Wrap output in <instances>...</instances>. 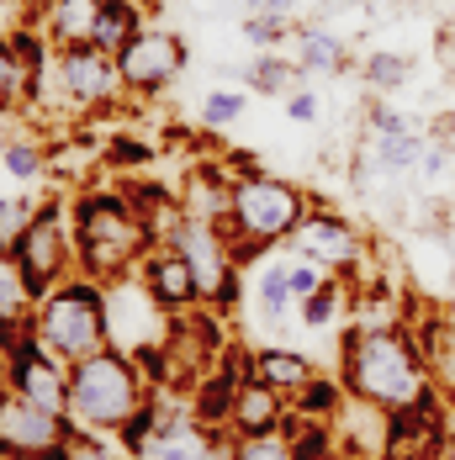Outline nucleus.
I'll use <instances>...</instances> for the list:
<instances>
[{"mask_svg":"<svg viewBox=\"0 0 455 460\" xmlns=\"http://www.w3.org/2000/svg\"><path fill=\"white\" fill-rule=\"evenodd\" d=\"M365 128H370V138H387V133H408L413 122L397 111V106H387V101H370V106H365Z\"/></svg>","mask_w":455,"mask_h":460,"instance_id":"33","label":"nucleus"},{"mask_svg":"<svg viewBox=\"0 0 455 460\" xmlns=\"http://www.w3.org/2000/svg\"><path fill=\"white\" fill-rule=\"evenodd\" d=\"M16 265H22L27 286H32V296H43L58 280L75 276V217H69V201H58V196L38 201V223L16 243Z\"/></svg>","mask_w":455,"mask_h":460,"instance_id":"9","label":"nucleus"},{"mask_svg":"<svg viewBox=\"0 0 455 460\" xmlns=\"http://www.w3.org/2000/svg\"><path fill=\"white\" fill-rule=\"evenodd\" d=\"M424 133L418 128H408V133H387V138H370V154L381 159V170L387 175H408V170H418L424 164Z\"/></svg>","mask_w":455,"mask_h":460,"instance_id":"22","label":"nucleus"},{"mask_svg":"<svg viewBox=\"0 0 455 460\" xmlns=\"http://www.w3.org/2000/svg\"><path fill=\"white\" fill-rule=\"evenodd\" d=\"M440 460H455V429L445 434V450H440Z\"/></svg>","mask_w":455,"mask_h":460,"instance_id":"37","label":"nucleus"},{"mask_svg":"<svg viewBox=\"0 0 455 460\" xmlns=\"http://www.w3.org/2000/svg\"><path fill=\"white\" fill-rule=\"evenodd\" d=\"M302 80H308V75L297 69V58H281V53H260V58L244 69V85H254L260 95H281V101L291 91H302Z\"/></svg>","mask_w":455,"mask_h":460,"instance_id":"21","label":"nucleus"},{"mask_svg":"<svg viewBox=\"0 0 455 460\" xmlns=\"http://www.w3.org/2000/svg\"><path fill=\"white\" fill-rule=\"evenodd\" d=\"M244 117V95L238 91H212L201 101V128H233Z\"/></svg>","mask_w":455,"mask_h":460,"instance_id":"32","label":"nucleus"},{"mask_svg":"<svg viewBox=\"0 0 455 460\" xmlns=\"http://www.w3.org/2000/svg\"><path fill=\"white\" fill-rule=\"evenodd\" d=\"M313 212V196L286 175H238L233 181V196H228V238H233V254L238 265H249L260 249H275V243H291V233L308 223Z\"/></svg>","mask_w":455,"mask_h":460,"instance_id":"4","label":"nucleus"},{"mask_svg":"<svg viewBox=\"0 0 455 460\" xmlns=\"http://www.w3.org/2000/svg\"><path fill=\"white\" fill-rule=\"evenodd\" d=\"M32 307H38V296H32L27 276H22L16 254L0 249V328H22V323H32Z\"/></svg>","mask_w":455,"mask_h":460,"instance_id":"20","label":"nucleus"},{"mask_svg":"<svg viewBox=\"0 0 455 460\" xmlns=\"http://www.w3.org/2000/svg\"><path fill=\"white\" fill-rule=\"evenodd\" d=\"M69 217H75V270L101 286L133 276L154 249V228L128 190H85L69 201Z\"/></svg>","mask_w":455,"mask_h":460,"instance_id":"2","label":"nucleus"},{"mask_svg":"<svg viewBox=\"0 0 455 460\" xmlns=\"http://www.w3.org/2000/svg\"><path fill=\"white\" fill-rule=\"evenodd\" d=\"M286 276H291V291H297V296H313L323 280H328L318 265H313V260H297V254L286 260ZM297 307H302V302H297Z\"/></svg>","mask_w":455,"mask_h":460,"instance_id":"34","label":"nucleus"},{"mask_svg":"<svg viewBox=\"0 0 455 460\" xmlns=\"http://www.w3.org/2000/svg\"><path fill=\"white\" fill-rule=\"evenodd\" d=\"M350 307V291H344V280L328 276L313 291V296H302V307H297V318L308 323V328H328V323H339V313Z\"/></svg>","mask_w":455,"mask_h":460,"instance_id":"28","label":"nucleus"},{"mask_svg":"<svg viewBox=\"0 0 455 460\" xmlns=\"http://www.w3.org/2000/svg\"><path fill=\"white\" fill-rule=\"evenodd\" d=\"M408 75H413V58H408V53H392V48H376V53H365V64H361V80H365L376 95H387V91H397V85H408Z\"/></svg>","mask_w":455,"mask_h":460,"instance_id":"27","label":"nucleus"},{"mask_svg":"<svg viewBox=\"0 0 455 460\" xmlns=\"http://www.w3.org/2000/svg\"><path fill=\"white\" fill-rule=\"evenodd\" d=\"M154 148H143V143H112V164H143Z\"/></svg>","mask_w":455,"mask_h":460,"instance_id":"36","label":"nucleus"},{"mask_svg":"<svg viewBox=\"0 0 455 460\" xmlns=\"http://www.w3.org/2000/svg\"><path fill=\"white\" fill-rule=\"evenodd\" d=\"M339 381L350 397L376 402L387 413H403V408L440 397L413 328H350L339 339Z\"/></svg>","mask_w":455,"mask_h":460,"instance_id":"1","label":"nucleus"},{"mask_svg":"<svg viewBox=\"0 0 455 460\" xmlns=\"http://www.w3.org/2000/svg\"><path fill=\"white\" fill-rule=\"evenodd\" d=\"M238 5H244V11H260V5H265V0H238Z\"/></svg>","mask_w":455,"mask_h":460,"instance_id":"38","label":"nucleus"},{"mask_svg":"<svg viewBox=\"0 0 455 460\" xmlns=\"http://www.w3.org/2000/svg\"><path fill=\"white\" fill-rule=\"evenodd\" d=\"M38 223V201L32 196H0V249L16 254V243Z\"/></svg>","mask_w":455,"mask_h":460,"instance_id":"30","label":"nucleus"},{"mask_svg":"<svg viewBox=\"0 0 455 460\" xmlns=\"http://www.w3.org/2000/svg\"><path fill=\"white\" fill-rule=\"evenodd\" d=\"M0 381L16 386L22 397L53 408V413L69 408V366H64L58 355H48L43 339L32 333V323L0 333Z\"/></svg>","mask_w":455,"mask_h":460,"instance_id":"8","label":"nucleus"},{"mask_svg":"<svg viewBox=\"0 0 455 460\" xmlns=\"http://www.w3.org/2000/svg\"><path fill=\"white\" fill-rule=\"evenodd\" d=\"M32 333L43 339L48 355H58L64 366L85 360L95 349L112 344V313H106V286L91 276H75L58 280L53 291L38 296L32 307Z\"/></svg>","mask_w":455,"mask_h":460,"instance_id":"5","label":"nucleus"},{"mask_svg":"<svg viewBox=\"0 0 455 460\" xmlns=\"http://www.w3.org/2000/svg\"><path fill=\"white\" fill-rule=\"evenodd\" d=\"M291 58H297V69L313 80V75H344L350 69V53H344V38H334L328 27H308L302 22V32H297V43H291Z\"/></svg>","mask_w":455,"mask_h":460,"instance_id":"19","label":"nucleus"},{"mask_svg":"<svg viewBox=\"0 0 455 460\" xmlns=\"http://www.w3.org/2000/svg\"><path fill=\"white\" fill-rule=\"evenodd\" d=\"M165 243H175L196 276V291L212 313H233L238 296H244V280H238V254H233V238L223 223H201V217H185L170 228Z\"/></svg>","mask_w":455,"mask_h":460,"instance_id":"7","label":"nucleus"},{"mask_svg":"<svg viewBox=\"0 0 455 460\" xmlns=\"http://www.w3.org/2000/svg\"><path fill=\"white\" fill-rule=\"evenodd\" d=\"M143 27H148L143 0H101V16H95L91 48H101V53H112V58H117V53L133 43Z\"/></svg>","mask_w":455,"mask_h":460,"instance_id":"18","label":"nucleus"},{"mask_svg":"<svg viewBox=\"0 0 455 460\" xmlns=\"http://www.w3.org/2000/svg\"><path fill=\"white\" fill-rule=\"evenodd\" d=\"M117 69H122V85L128 95H165L185 69V43L170 27H143L133 43L117 53Z\"/></svg>","mask_w":455,"mask_h":460,"instance_id":"12","label":"nucleus"},{"mask_svg":"<svg viewBox=\"0 0 455 460\" xmlns=\"http://www.w3.org/2000/svg\"><path fill=\"white\" fill-rule=\"evenodd\" d=\"M58 460H128V450H122V445H112V434L69 429V439L58 445Z\"/></svg>","mask_w":455,"mask_h":460,"instance_id":"31","label":"nucleus"},{"mask_svg":"<svg viewBox=\"0 0 455 460\" xmlns=\"http://www.w3.org/2000/svg\"><path fill=\"white\" fill-rule=\"evenodd\" d=\"M291 423V397H281L265 381H238V397H233V423L228 434H271V429H286Z\"/></svg>","mask_w":455,"mask_h":460,"instance_id":"15","label":"nucleus"},{"mask_svg":"<svg viewBox=\"0 0 455 460\" xmlns=\"http://www.w3.org/2000/svg\"><path fill=\"white\" fill-rule=\"evenodd\" d=\"M122 69L112 53L101 48H53L43 75V91L38 101H58V111H101V106H117L122 101Z\"/></svg>","mask_w":455,"mask_h":460,"instance_id":"6","label":"nucleus"},{"mask_svg":"<svg viewBox=\"0 0 455 460\" xmlns=\"http://www.w3.org/2000/svg\"><path fill=\"white\" fill-rule=\"evenodd\" d=\"M286 117H291V122H318V95L308 91V85L291 91L286 95Z\"/></svg>","mask_w":455,"mask_h":460,"instance_id":"35","label":"nucleus"},{"mask_svg":"<svg viewBox=\"0 0 455 460\" xmlns=\"http://www.w3.org/2000/svg\"><path fill=\"white\" fill-rule=\"evenodd\" d=\"M69 429V413H53L0 381V460H58Z\"/></svg>","mask_w":455,"mask_h":460,"instance_id":"10","label":"nucleus"},{"mask_svg":"<svg viewBox=\"0 0 455 460\" xmlns=\"http://www.w3.org/2000/svg\"><path fill=\"white\" fill-rule=\"evenodd\" d=\"M302 22L297 16H275V11H249L244 16V43H254L260 53H281V43H297Z\"/></svg>","mask_w":455,"mask_h":460,"instance_id":"26","label":"nucleus"},{"mask_svg":"<svg viewBox=\"0 0 455 460\" xmlns=\"http://www.w3.org/2000/svg\"><path fill=\"white\" fill-rule=\"evenodd\" d=\"M101 0H43L38 5V32L48 48H91Z\"/></svg>","mask_w":455,"mask_h":460,"instance_id":"16","label":"nucleus"},{"mask_svg":"<svg viewBox=\"0 0 455 460\" xmlns=\"http://www.w3.org/2000/svg\"><path fill=\"white\" fill-rule=\"evenodd\" d=\"M0 164H5V175H11L16 185H38L43 181V170H48L43 148L27 143V138H5L0 143Z\"/></svg>","mask_w":455,"mask_h":460,"instance_id":"29","label":"nucleus"},{"mask_svg":"<svg viewBox=\"0 0 455 460\" xmlns=\"http://www.w3.org/2000/svg\"><path fill=\"white\" fill-rule=\"evenodd\" d=\"M159 402H165V397H159ZM228 439H233V434L201 423V418L191 413V402H181V408L165 402L159 429L148 434V445H143L133 460H228Z\"/></svg>","mask_w":455,"mask_h":460,"instance_id":"13","label":"nucleus"},{"mask_svg":"<svg viewBox=\"0 0 455 460\" xmlns=\"http://www.w3.org/2000/svg\"><path fill=\"white\" fill-rule=\"evenodd\" d=\"M344 397H350V392H344V381H339V376H334V381L318 376V381H308V386L291 397V413H297V418H318V423H334V413L344 408Z\"/></svg>","mask_w":455,"mask_h":460,"instance_id":"25","label":"nucleus"},{"mask_svg":"<svg viewBox=\"0 0 455 460\" xmlns=\"http://www.w3.org/2000/svg\"><path fill=\"white\" fill-rule=\"evenodd\" d=\"M133 276L143 280V291H148L170 318H175V313H191V307H201L196 276H191V265H185V254L175 249V243H154Z\"/></svg>","mask_w":455,"mask_h":460,"instance_id":"14","label":"nucleus"},{"mask_svg":"<svg viewBox=\"0 0 455 460\" xmlns=\"http://www.w3.org/2000/svg\"><path fill=\"white\" fill-rule=\"evenodd\" d=\"M0 333H5V328H0Z\"/></svg>","mask_w":455,"mask_h":460,"instance_id":"40","label":"nucleus"},{"mask_svg":"<svg viewBox=\"0 0 455 460\" xmlns=\"http://www.w3.org/2000/svg\"><path fill=\"white\" fill-rule=\"evenodd\" d=\"M228 460H302V456H297L291 429H271V434H233Z\"/></svg>","mask_w":455,"mask_h":460,"instance_id":"23","label":"nucleus"},{"mask_svg":"<svg viewBox=\"0 0 455 460\" xmlns=\"http://www.w3.org/2000/svg\"><path fill=\"white\" fill-rule=\"evenodd\" d=\"M254 296H260V313H265V323H286L291 313H297V291H291V276H286V260L281 265H265L260 270V286H254Z\"/></svg>","mask_w":455,"mask_h":460,"instance_id":"24","label":"nucleus"},{"mask_svg":"<svg viewBox=\"0 0 455 460\" xmlns=\"http://www.w3.org/2000/svg\"><path fill=\"white\" fill-rule=\"evenodd\" d=\"M32 5H43V0H32Z\"/></svg>","mask_w":455,"mask_h":460,"instance_id":"39","label":"nucleus"},{"mask_svg":"<svg viewBox=\"0 0 455 460\" xmlns=\"http://www.w3.org/2000/svg\"><path fill=\"white\" fill-rule=\"evenodd\" d=\"M291 254L297 260H313L323 276H361L365 265V233L344 217V212H334V207H313L308 212V223L291 233Z\"/></svg>","mask_w":455,"mask_h":460,"instance_id":"11","label":"nucleus"},{"mask_svg":"<svg viewBox=\"0 0 455 460\" xmlns=\"http://www.w3.org/2000/svg\"><path fill=\"white\" fill-rule=\"evenodd\" d=\"M254 381L275 386L281 397H297L308 381H318V366H313L308 355L286 349V344H260V349H254Z\"/></svg>","mask_w":455,"mask_h":460,"instance_id":"17","label":"nucleus"},{"mask_svg":"<svg viewBox=\"0 0 455 460\" xmlns=\"http://www.w3.org/2000/svg\"><path fill=\"white\" fill-rule=\"evenodd\" d=\"M148 397H154V386H148V376L138 370V360L128 349L106 344V349H95V355H85V360L69 366V408H64V413H69L75 429H91V434H112V439H117V429H122Z\"/></svg>","mask_w":455,"mask_h":460,"instance_id":"3","label":"nucleus"}]
</instances>
